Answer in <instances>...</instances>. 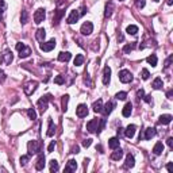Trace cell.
I'll use <instances>...</instances> for the list:
<instances>
[{
    "label": "cell",
    "instance_id": "2e32d148",
    "mask_svg": "<svg viewBox=\"0 0 173 173\" xmlns=\"http://www.w3.org/2000/svg\"><path fill=\"white\" fill-rule=\"evenodd\" d=\"M45 165H46V158H45V155H43V154H39L38 161H37V164H35V169H37V170H43Z\"/></svg>",
    "mask_w": 173,
    "mask_h": 173
},
{
    "label": "cell",
    "instance_id": "680465c9",
    "mask_svg": "<svg viewBox=\"0 0 173 173\" xmlns=\"http://www.w3.org/2000/svg\"><path fill=\"white\" fill-rule=\"evenodd\" d=\"M122 134H123V129L119 127V129H118V137H120Z\"/></svg>",
    "mask_w": 173,
    "mask_h": 173
},
{
    "label": "cell",
    "instance_id": "f5cc1de1",
    "mask_svg": "<svg viewBox=\"0 0 173 173\" xmlns=\"http://www.w3.org/2000/svg\"><path fill=\"white\" fill-rule=\"evenodd\" d=\"M143 100L146 103H152V95H148V96H143Z\"/></svg>",
    "mask_w": 173,
    "mask_h": 173
},
{
    "label": "cell",
    "instance_id": "91938a15",
    "mask_svg": "<svg viewBox=\"0 0 173 173\" xmlns=\"http://www.w3.org/2000/svg\"><path fill=\"white\" fill-rule=\"evenodd\" d=\"M166 4H168V6H172V4H173V0H166Z\"/></svg>",
    "mask_w": 173,
    "mask_h": 173
},
{
    "label": "cell",
    "instance_id": "f1b7e54d",
    "mask_svg": "<svg viewBox=\"0 0 173 173\" xmlns=\"http://www.w3.org/2000/svg\"><path fill=\"white\" fill-rule=\"evenodd\" d=\"M56 133V124L53 123V120L49 119V130H47V137H53Z\"/></svg>",
    "mask_w": 173,
    "mask_h": 173
},
{
    "label": "cell",
    "instance_id": "6da1fadb",
    "mask_svg": "<svg viewBox=\"0 0 173 173\" xmlns=\"http://www.w3.org/2000/svg\"><path fill=\"white\" fill-rule=\"evenodd\" d=\"M16 50L19 52V57H20V58H27V57L31 54V49L22 42L16 43Z\"/></svg>",
    "mask_w": 173,
    "mask_h": 173
},
{
    "label": "cell",
    "instance_id": "9c48e42d",
    "mask_svg": "<svg viewBox=\"0 0 173 173\" xmlns=\"http://www.w3.org/2000/svg\"><path fill=\"white\" fill-rule=\"evenodd\" d=\"M37 87H38V83H37V81H28L27 84L23 87V89H25V93H26V95H31L32 92L37 89Z\"/></svg>",
    "mask_w": 173,
    "mask_h": 173
},
{
    "label": "cell",
    "instance_id": "7bdbcfd3",
    "mask_svg": "<svg viewBox=\"0 0 173 173\" xmlns=\"http://www.w3.org/2000/svg\"><path fill=\"white\" fill-rule=\"evenodd\" d=\"M28 158H30V155H22L20 157V165L25 166L26 164L28 162Z\"/></svg>",
    "mask_w": 173,
    "mask_h": 173
},
{
    "label": "cell",
    "instance_id": "f6af8a7d",
    "mask_svg": "<svg viewBox=\"0 0 173 173\" xmlns=\"http://www.w3.org/2000/svg\"><path fill=\"white\" fill-rule=\"evenodd\" d=\"M135 6L138 8H143L145 7V0H135Z\"/></svg>",
    "mask_w": 173,
    "mask_h": 173
},
{
    "label": "cell",
    "instance_id": "db71d44e",
    "mask_svg": "<svg viewBox=\"0 0 173 173\" xmlns=\"http://www.w3.org/2000/svg\"><path fill=\"white\" fill-rule=\"evenodd\" d=\"M78 152H80V148H78V146H74V148H72V153H73V154H77Z\"/></svg>",
    "mask_w": 173,
    "mask_h": 173
},
{
    "label": "cell",
    "instance_id": "d6986e66",
    "mask_svg": "<svg viewBox=\"0 0 173 173\" xmlns=\"http://www.w3.org/2000/svg\"><path fill=\"white\" fill-rule=\"evenodd\" d=\"M71 58H72V54L69 52H61L58 54V61H61V62H68Z\"/></svg>",
    "mask_w": 173,
    "mask_h": 173
},
{
    "label": "cell",
    "instance_id": "83f0119b",
    "mask_svg": "<svg viewBox=\"0 0 173 173\" xmlns=\"http://www.w3.org/2000/svg\"><path fill=\"white\" fill-rule=\"evenodd\" d=\"M119 143H120L119 138H111L108 141V146H109V149H112V150L119 148Z\"/></svg>",
    "mask_w": 173,
    "mask_h": 173
},
{
    "label": "cell",
    "instance_id": "bcb514c9",
    "mask_svg": "<svg viewBox=\"0 0 173 173\" xmlns=\"http://www.w3.org/2000/svg\"><path fill=\"white\" fill-rule=\"evenodd\" d=\"M91 145H92V139H91V138H88V139H84V141H83V146H84V148H89Z\"/></svg>",
    "mask_w": 173,
    "mask_h": 173
},
{
    "label": "cell",
    "instance_id": "7402d4cb",
    "mask_svg": "<svg viewBox=\"0 0 173 173\" xmlns=\"http://www.w3.org/2000/svg\"><path fill=\"white\" fill-rule=\"evenodd\" d=\"M35 38L37 41H39V42H43L46 38V31H45V28H38L35 32Z\"/></svg>",
    "mask_w": 173,
    "mask_h": 173
},
{
    "label": "cell",
    "instance_id": "ba28073f",
    "mask_svg": "<svg viewBox=\"0 0 173 173\" xmlns=\"http://www.w3.org/2000/svg\"><path fill=\"white\" fill-rule=\"evenodd\" d=\"M12 60H14V56H12V52L11 50H4L3 54H1V61H3L6 65H10L11 62H12Z\"/></svg>",
    "mask_w": 173,
    "mask_h": 173
},
{
    "label": "cell",
    "instance_id": "4dcf8cb0",
    "mask_svg": "<svg viewBox=\"0 0 173 173\" xmlns=\"http://www.w3.org/2000/svg\"><path fill=\"white\" fill-rule=\"evenodd\" d=\"M68 102H69V96L68 95L62 96V100H61V109H62L64 112L68 109Z\"/></svg>",
    "mask_w": 173,
    "mask_h": 173
},
{
    "label": "cell",
    "instance_id": "ffe728a7",
    "mask_svg": "<svg viewBox=\"0 0 173 173\" xmlns=\"http://www.w3.org/2000/svg\"><path fill=\"white\" fill-rule=\"evenodd\" d=\"M172 115H169V114H165V115H161L158 119V123L160 124H169L170 122H172Z\"/></svg>",
    "mask_w": 173,
    "mask_h": 173
},
{
    "label": "cell",
    "instance_id": "7a4b0ae2",
    "mask_svg": "<svg viewBox=\"0 0 173 173\" xmlns=\"http://www.w3.org/2000/svg\"><path fill=\"white\" fill-rule=\"evenodd\" d=\"M27 150H28V155L37 154L41 150V145H39L38 141H30L27 143Z\"/></svg>",
    "mask_w": 173,
    "mask_h": 173
},
{
    "label": "cell",
    "instance_id": "7dc6e473",
    "mask_svg": "<svg viewBox=\"0 0 173 173\" xmlns=\"http://www.w3.org/2000/svg\"><path fill=\"white\" fill-rule=\"evenodd\" d=\"M137 96H138V99H143V96H145V91H143V89H138V91H137Z\"/></svg>",
    "mask_w": 173,
    "mask_h": 173
},
{
    "label": "cell",
    "instance_id": "ee69618b",
    "mask_svg": "<svg viewBox=\"0 0 173 173\" xmlns=\"http://www.w3.org/2000/svg\"><path fill=\"white\" fill-rule=\"evenodd\" d=\"M149 77H150V73H149L148 69H142V78H143V80H148Z\"/></svg>",
    "mask_w": 173,
    "mask_h": 173
},
{
    "label": "cell",
    "instance_id": "3957f363",
    "mask_svg": "<svg viewBox=\"0 0 173 173\" xmlns=\"http://www.w3.org/2000/svg\"><path fill=\"white\" fill-rule=\"evenodd\" d=\"M119 80L123 83V84L131 83V81H133V74H131L130 71H127V69H123V71L119 72Z\"/></svg>",
    "mask_w": 173,
    "mask_h": 173
},
{
    "label": "cell",
    "instance_id": "b9f144b4",
    "mask_svg": "<svg viewBox=\"0 0 173 173\" xmlns=\"http://www.w3.org/2000/svg\"><path fill=\"white\" fill-rule=\"evenodd\" d=\"M126 97H127V93H126V92H118L117 93L118 100H126Z\"/></svg>",
    "mask_w": 173,
    "mask_h": 173
},
{
    "label": "cell",
    "instance_id": "1f68e13d",
    "mask_svg": "<svg viewBox=\"0 0 173 173\" xmlns=\"http://www.w3.org/2000/svg\"><path fill=\"white\" fill-rule=\"evenodd\" d=\"M146 61H148V64H150L152 66H157V56L155 54H152V56H149L148 58H146Z\"/></svg>",
    "mask_w": 173,
    "mask_h": 173
},
{
    "label": "cell",
    "instance_id": "30bf717a",
    "mask_svg": "<svg viewBox=\"0 0 173 173\" xmlns=\"http://www.w3.org/2000/svg\"><path fill=\"white\" fill-rule=\"evenodd\" d=\"M80 12H78L77 10H73V11H71V14H69V16H68V19H66V22L69 23V25H73V23H76V22L80 19Z\"/></svg>",
    "mask_w": 173,
    "mask_h": 173
},
{
    "label": "cell",
    "instance_id": "44dd1931",
    "mask_svg": "<svg viewBox=\"0 0 173 173\" xmlns=\"http://www.w3.org/2000/svg\"><path fill=\"white\" fill-rule=\"evenodd\" d=\"M112 12H114V3L112 1H108L106 4V12H104V16L106 18H111L112 16Z\"/></svg>",
    "mask_w": 173,
    "mask_h": 173
},
{
    "label": "cell",
    "instance_id": "4316f807",
    "mask_svg": "<svg viewBox=\"0 0 173 173\" xmlns=\"http://www.w3.org/2000/svg\"><path fill=\"white\" fill-rule=\"evenodd\" d=\"M134 165H135L134 155H133V154H127V157H126V162H124V166H126V168H133Z\"/></svg>",
    "mask_w": 173,
    "mask_h": 173
},
{
    "label": "cell",
    "instance_id": "f907efd6",
    "mask_svg": "<svg viewBox=\"0 0 173 173\" xmlns=\"http://www.w3.org/2000/svg\"><path fill=\"white\" fill-rule=\"evenodd\" d=\"M166 169H168V172L172 173L173 172V162H169L168 165H166Z\"/></svg>",
    "mask_w": 173,
    "mask_h": 173
},
{
    "label": "cell",
    "instance_id": "ac0fdd59",
    "mask_svg": "<svg viewBox=\"0 0 173 173\" xmlns=\"http://www.w3.org/2000/svg\"><path fill=\"white\" fill-rule=\"evenodd\" d=\"M157 134V131H155L154 127H149L145 130V135H143V138H145L146 141H149V139H152L154 135Z\"/></svg>",
    "mask_w": 173,
    "mask_h": 173
},
{
    "label": "cell",
    "instance_id": "d4e9b609",
    "mask_svg": "<svg viewBox=\"0 0 173 173\" xmlns=\"http://www.w3.org/2000/svg\"><path fill=\"white\" fill-rule=\"evenodd\" d=\"M164 152V145L162 142H157L154 145V148H153V153H154L155 155H161Z\"/></svg>",
    "mask_w": 173,
    "mask_h": 173
},
{
    "label": "cell",
    "instance_id": "8fae6325",
    "mask_svg": "<svg viewBox=\"0 0 173 173\" xmlns=\"http://www.w3.org/2000/svg\"><path fill=\"white\" fill-rule=\"evenodd\" d=\"M76 115L78 118H85L88 115V107L85 104H78L77 108H76Z\"/></svg>",
    "mask_w": 173,
    "mask_h": 173
},
{
    "label": "cell",
    "instance_id": "6f0895ef",
    "mask_svg": "<svg viewBox=\"0 0 173 173\" xmlns=\"http://www.w3.org/2000/svg\"><path fill=\"white\" fill-rule=\"evenodd\" d=\"M166 96H168V99H172V96H173V91H172V89L166 93Z\"/></svg>",
    "mask_w": 173,
    "mask_h": 173
},
{
    "label": "cell",
    "instance_id": "f35d334b",
    "mask_svg": "<svg viewBox=\"0 0 173 173\" xmlns=\"http://www.w3.org/2000/svg\"><path fill=\"white\" fill-rule=\"evenodd\" d=\"M104 126H106V119H99V126H97V130H96V133L99 134V133H102V130H104Z\"/></svg>",
    "mask_w": 173,
    "mask_h": 173
},
{
    "label": "cell",
    "instance_id": "836d02e7",
    "mask_svg": "<svg viewBox=\"0 0 173 173\" xmlns=\"http://www.w3.org/2000/svg\"><path fill=\"white\" fill-rule=\"evenodd\" d=\"M73 62H74V65H76V66H80V65H83V64H84V56H83V54H77Z\"/></svg>",
    "mask_w": 173,
    "mask_h": 173
},
{
    "label": "cell",
    "instance_id": "60d3db41",
    "mask_svg": "<svg viewBox=\"0 0 173 173\" xmlns=\"http://www.w3.org/2000/svg\"><path fill=\"white\" fill-rule=\"evenodd\" d=\"M134 47H135V42H134V43H131V45H126V46L123 47V52H124L126 54H130V52L134 49Z\"/></svg>",
    "mask_w": 173,
    "mask_h": 173
},
{
    "label": "cell",
    "instance_id": "d6a6232c",
    "mask_svg": "<svg viewBox=\"0 0 173 173\" xmlns=\"http://www.w3.org/2000/svg\"><path fill=\"white\" fill-rule=\"evenodd\" d=\"M152 87H153L154 89H161V88H162V80H161L160 77L154 78V81H153Z\"/></svg>",
    "mask_w": 173,
    "mask_h": 173
},
{
    "label": "cell",
    "instance_id": "94428289",
    "mask_svg": "<svg viewBox=\"0 0 173 173\" xmlns=\"http://www.w3.org/2000/svg\"><path fill=\"white\" fill-rule=\"evenodd\" d=\"M1 18H3V8H0V20H1Z\"/></svg>",
    "mask_w": 173,
    "mask_h": 173
},
{
    "label": "cell",
    "instance_id": "484cf974",
    "mask_svg": "<svg viewBox=\"0 0 173 173\" xmlns=\"http://www.w3.org/2000/svg\"><path fill=\"white\" fill-rule=\"evenodd\" d=\"M92 108H93V111L95 112H102L103 109V100L102 99H97L93 104H92Z\"/></svg>",
    "mask_w": 173,
    "mask_h": 173
},
{
    "label": "cell",
    "instance_id": "5bb4252c",
    "mask_svg": "<svg viewBox=\"0 0 173 173\" xmlns=\"http://www.w3.org/2000/svg\"><path fill=\"white\" fill-rule=\"evenodd\" d=\"M135 130H137V126H135V124H129L123 133H124V135H126V137L131 139V138L134 137V134H135Z\"/></svg>",
    "mask_w": 173,
    "mask_h": 173
},
{
    "label": "cell",
    "instance_id": "7c38bea8",
    "mask_svg": "<svg viewBox=\"0 0 173 173\" xmlns=\"http://www.w3.org/2000/svg\"><path fill=\"white\" fill-rule=\"evenodd\" d=\"M97 126H99V119L96 118V119H92V120H89L88 123H87V130H88L89 133H96Z\"/></svg>",
    "mask_w": 173,
    "mask_h": 173
},
{
    "label": "cell",
    "instance_id": "9f6ffc18",
    "mask_svg": "<svg viewBox=\"0 0 173 173\" xmlns=\"http://www.w3.org/2000/svg\"><path fill=\"white\" fill-rule=\"evenodd\" d=\"M118 42H123V39H124V37H123V34H120V32H119V34H118Z\"/></svg>",
    "mask_w": 173,
    "mask_h": 173
},
{
    "label": "cell",
    "instance_id": "8992f818",
    "mask_svg": "<svg viewBox=\"0 0 173 173\" xmlns=\"http://www.w3.org/2000/svg\"><path fill=\"white\" fill-rule=\"evenodd\" d=\"M45 18H46L45 8H38V10L35 11V14H34V22H35L37 25H39V23H42V22L45 20Z\"/></svg>",
    "mask_w": 173,
    "mask_h": 173
},
{
    "label": "cell",
    "instance_id": "816d5d0a",
    "mask_svg": "<svg viewBox=\"0 0 173 173\" xmlns=\"http://www.w3.org/2000/svg\"><path fill=\"white\" fill-rule=\"evenodd\" d=\"M6 80V73L3 71H0V83H3Z\"/></svg>",
    "mask_w": 173,
    "mask_h": 173
},
{
    "label": "cell",
    "instance_id": "d590c367",
    "mask_svg": "<svg viewBox=\"0 0 173 173\" xmlns=\"http://www.w3.org/2000/svg\"><path fill=\"white\" fill-rule=\"evenodd\" d=\"M60 169V166H58V162H57L56 160H52L50 161V172H57V170Z\"/></svg>",
    "mask_w": 173,
    "mask_h": 173
},
{
    "label": "cell",
    "instance_id": "5b68a950",
    "mask_svg": "<svg viewBox=\"0 0 173 173\" xmlns=\"http://www.w3.org/2000/svg\"><path fill=\"white\" fill-rule=\"evenodd\" d=\"M54 47H56V39H50L47 42L43 41L42 43H39V49L42 52H52Z\"/></svg>",
    "mask_w": 173,
    "mask_h": 173
},
{
    "label": "cell",
    "instance_id": "74e56055",
    "mask_svg": "<svg viewBox=\"0 0 173 173\" xmlns=\"http://www.w3.org/2000/svg\"><path fill=\"white\" fill-rule=\"evenodd\" d=\"M27 115L31 120H35L37 119V112H35V108H28L27 111Z\"/></svg>",
    "mask_w": 173,
    "mask_h": 173
},
{
    "label": "cell",
    "instance_id": "8d00e7d4",
    "mask_svg": "<svg viewBox=\"0 0 173 173\" xmlns=\"http://www.w3.org/2000/svg\"><path fill=\"white\" fill-rule=\"evenodd\" d=\"M27 20H28L27 11H22V14H20V23H22V25H26Z\"/></svg>",
    "mask_w": 173,
    "mask_h": 173
},
{
    "label": "cell",
    "instance_id": "c3c4849f",
    "mask_svg": "<svg viewBox=\"0 0 173 173\" xmlns=\"http://www.w3.org/2000/svg\"><path fill=\"white\" fill-rule=\"evenodd\" d=\"M172 60H173V56H169V58L165 61V69H168V68L170 66V62H172Z\"/></svg>",
    "mask_w": 173,
    "mask_h": 173
},
{
    "label": "cell",
    "instance_id": "f546056e",
    "mask_svg": "<svg viewBox=\"0 0 173 173\" xmlns=\"http://www.w3.org/2000/svg\"><path fill=\"white\" fill-rule=\"evenodd\" d=\"M126 32H127V34H130V35H135V34L138 32V26H135V25L127 26V28H126Z\"/></svg>",
    "mask_w": 173,
    "mask_h": 173
},
{
    "label": "cell",
    "instance_id": "e0dca14e",
    "mask_svg": "<svg viewBox=\"0 0 173 173\" xmlns=\"http://www.w3.org/2000/svg\"><path fill=\"white\" fill-rule=\"evenodd\" d=\"M77 169V162L74 161V160H69L65 166V172L66 173H71V172H74V170Z\"/></svg>",
    "mask_w": 173,
    "mask_h": 173
},
{
    "label": "cell",
    "instance_id": "681fc988",
    "mask_svg": "<svg viewBox=\"0 0 173 173\" xmlns=\"http://www.w3.org/2000/svg\"><path fill=\"white\" fill-rule=\"evenodd\" d=\"M54 148H56V142H52V143H50V145H49V148H47V152H49V153H52V152H53V150H54Z\"/></svg>",
    "mask_w": 173,
    "mask_h": 173
},
{
    "label": "cell",
    "instance_id": "11a10c76",
    "mask_svg": "<svg viewBox=\"0 0 173 173\" xmlns=\"http://www.w3.org/2000/svg\"><path fill=\"white\" fill-rule=\"evenodd\" d=\"M166 143H168V146H169V148H173V138H168Z\"/></svg>",
    "mask_w": 173,
    "mask_h": 173
},
{
    "label": "cell",
    "instance_id": "277c9868",
    "mask_svg": "<svg viewBox=\"0 0 173 173\" xmlns=\"http://www.w3.org/2000/svg\"><path fill=\"white\" fill-rule=\"evenodd\" d=\"M49 100H52V95L42 96V97L37 102V106H38V108L41 109L42 112H45L46 109H47V103H49Z\"/></svg>",
    "mask_w": 173,
    "mask_h": 173
},
{
    "label": "cell",
    "instance_id": "ab89813d",
    "mask_svg": "<svg viewBox=\"0 0 173 173\" xmlns=\"http://www.w3.org/2000/svg\"><path fill=\"white\" fill-rule=\"evenodd\" d=\"M54 83H56V84H58V85H62L65 83V78H64V76H56V77H54Z\"/></svg>",
    "mask_w": 173,
    "mask_h": 173
},
{
    "label": "cell",
    "instance_id": "52a82bcc",
    "mask_svg": "<svg viewBox=\"0 0 173 173\" xmlns=\"http://www.w3.org/2000/svg\"><path fill=\"white\" fill-rule=\"evenodd\" d=\"M92 31H93V25H92V22H85V23H83L81 28H80V32H81L83 35H91Z\"/></svg>",
    "mask_w": 173,
    "mask_h": 173
},
{
    "label": "cell",
    "instance_id": "4fadbf2b",
    "mask_svg": "<svg viewBox=\"0 0 173 173\" xmlns=\"http://www.w3.org/2000/svg\"><path fill=\"white\" fill-rule=\"evenodd\" d=\"M109 80H111V69H109V66H106L103 71V84L108 85Z\"/></svg>",
    "mask_w": 173,
    "mask_h": 173
},
{
    "label": "cell",
    "instance_id": "cb8c5ba5",
    "mask_svg": "<svg viewBox=\"0 0 173 173\" xmlns=\"http://www.w3.org/2000/svg\"><path fill=\"white\" fill-rule=\"evenodd\" d=\"M123 157V150L122 149H115V152L111 154V160H114V161H119L120 158Z\"/></svg>",
    "mask_w": 173,
    "mask_h": 173
},
{
    "label": "cell",
    "instance_id": "be15d7a7",
    "mask_svg": "<svg viewBox=\"0 0 173 173\" xmlns=\"http://www.w3.org/2000/svg\"><path fill=\"white\" fill-rule=\"evenodd\" d=\"M119 1H123V0H119Z\"/></svg>",
    "mask_w": 173,
    "mask_h": 173
},
{
    "label": "cell",
    "instance_id": "6125c7cd",
    "mask_svg": "<svg viewBox=\"0 0 173 173\" xmlns=\"http://www.w3.org/2000/svg\"><path fill=\"white\" fill-rule=\"evenodd\" d=\"M154 1H158V0H154Z\"/></svg>",
    "mask_w": 173,
    "mask_h": 173
},
{
    "label": "cell",
    "instance_id": "603a6c76",
    "mask_svg": "<svg viewBox=\"0 0 173 173\" xmlns=\"http://www.w3.org/2000/svg\"><path fill=\"white\" fill-rule=\"evenodd\" d=\"M131 112H133V104L131 103H127L126 106L123 107V111H122V115H123L124 118H129L131 115Z\"/></svg>",
    "mask_w": 173,
    "mask_h": 173
},
{
    "label": "cell",
    "instance_id": "9a60e30c",
    "mask_svg": "<svg viewBox=\"0 0 173 173\" xmlns=\"http://www.w3.org/2000/svg\"><path fill=\"white\" fill-rule=\"evenodd\" d=\"M115 108V103H112V102H108V103H106V106H103V109H102V112L104 114V115H109V114L112 112V109Z\"/></svg>",
    "mask_w": 173,
    "mask_h": 173
},
{
    "label": "cell",
    "instance_id": "e575fe53",
    "mask_svg": "<svg viewBox=\"0 0 173 173\" xmlns=\"http://www.w3.org/2000/svg\"><path fill=\"white\" fill-rule=\"evenodd\" d=\"M62 15H64V11H62V10H57L56 16H54V19H53V22L56 23V25H58V22H60L61 18H62Z\"/></svg>",
    "mask_w": 173,
    "mask_h": 173
}]
</instances>
